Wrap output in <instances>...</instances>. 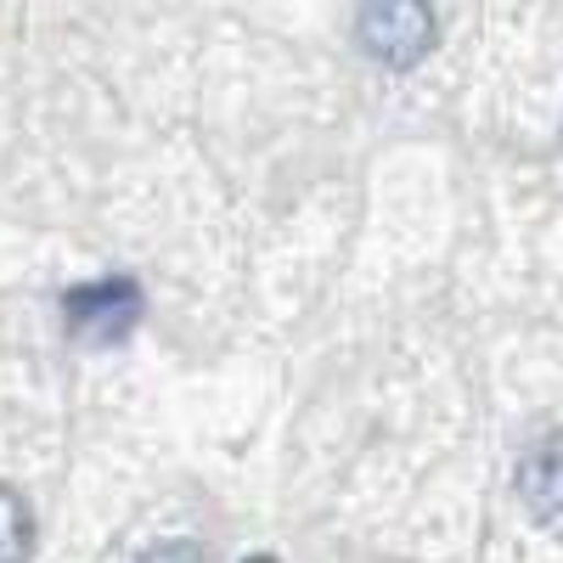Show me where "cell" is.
I'll use <instances>...</instances> for the list:
<instances>
[{"label":"cell","instance_id":"6da1fadb","mask_svg":"<svg viewBox=\"0 0 563 563\" xmlns=\"http://www.w3.org/2000/svg\"><path fill=\"white\" fill-rule=\"evenodd\" d=\"M63 327L68 339L85 344V350H108V344H124L135 327H141V282L135 276H97V282H79V288L63 294Z\"/></svg>","mask_w":563,"mask_h":563},{"label":"cell","instance_id":"7a4b0ae2","mask_svg":"<svg viewBox=\"0 0 563 563\" xmlns=\"http://www.w3.org/2000/svg\"><path fill=\"white\" fill-rule=\"evenodd\" d=\"M355 34H361L372 63H384V68H417L422 57L434 52L440 23H434L429 0H366Z\"/></svg>","mask_w":563,"mask_h":563},{"label":"cell","instance_id":"3957f363","mask_svg":"<svg viewBox=\"0 0 563 563\" xmlns=\"http://www.w3.org/2000/svg\"><path fill=\"white\" fill-rule=\"evenodd\" d=\"M519 501L536 519H563V434L541 440L519 462Z\"/></svg>","mask_w":563,"mask_h":563},{"label":"cell","instance_id":"277c9868","mask_svg":"<svg viewBox=\"0 0 563 563\" xmlns=\"http://www.w3.org/2000/svg\"><path fill=\"white\" fill-rule=\"evenodd\" d=\"M34 552V507L23 490L0 485V563H23Z\"/></svg>","mask_w":563,"mask_h":563},{"label":"cell","instance_id":"5b68a950","mask_svg":"<svg viewBox=\"0 0 563 563\" xmlns=\"http://www.w3.org/2000/svg\"><path fill=\"white\" fill-rule=\"evenodd\" d=\"M141 563H203V547L198 541H158L141 552Z\"/></svg>","mask_w":563,"mask_h":563},{"label":"cell","instance_id":"8992f818","mask_svg":"<svg viewBox=\"0 0 563 563\" xmlns=\"http://www.w3.org/2000/svg\"><path fill=\"white\" fill-rule=\"evenodd\" d=\"M249 563H276V558H265V552H260V558H249Z\"/></svg>","mask_w":563,"mask_h":563}]
</instances>
